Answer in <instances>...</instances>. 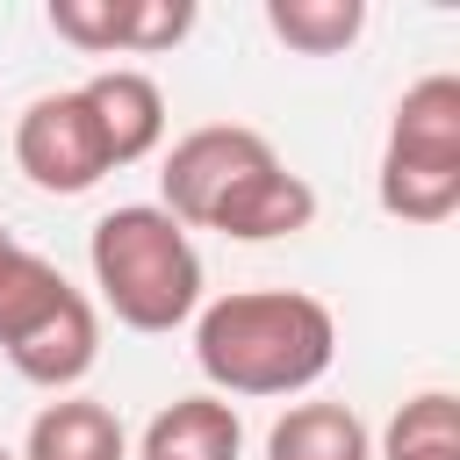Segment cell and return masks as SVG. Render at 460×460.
Wrapping results in <instances>:
<instances>
[{"instance_id": "8", "label": "cell", "mask_w": 460, "mask_h": 460, "mask_svg": "<svg viewBox=\"0 0 460 460\" xmlns=\"http://www.w3.org/2000/svg\"><path fill=\"white\" fill-rule=\"evenodd\" d=\"M309 223H316V187H309L302 172H288V165H266V172H252V180L216 208L208 230H223V237H237V244H266V237L309 230Z\"/></svg>"}, {"instance_id": "1", "label": "cell", "mask_w": 460, "mask_h": 460, "mask_svg": "<svg viewBox=\"0 0 460 460\" xmlns=\"http://www.w3.org/2000/svg\"><path fill=\"white\" fill-rule=\"evenodd\" d=\"M338 359V316L302 288H237L194 309V367L223 395H302Z\"/></svg>"}, {"instance_id": "18", "label": "cell", "mask_w": 460, "mask_h": 460, "mask_svg": "<svg viewBox=\"0 0 460 460\" xmlns=\"http://www.w3.org/2000/svg\"><path fill=\"white\" fill-rule=\"evenodd\" d=\"M0 244H7V230H0Z\"/></svg>"}, {"instance_id": "9", "label": "cell", "mask_w": 460, "mask_h": 460, "mask_svg": "<svg viewBox=\"0 0 460 460\" xmlns=\"http://www.w3.org/2000/svg\"><path fill=\"white\" fill-rule=\"evenodd\" d=\"M14 460H129L122 417L93 395H58L29 417V438Z\"/></svg>"}, {"instance_id": "16", "label": "cell", "mask_w": 460, "mask_h": 460, "mask_svg": "<svg viewBox=\"0 0 460 460\" xmlns=\"http://www.w3.org/2000/svg\"><path fill=\"white\" fill-rule=\"evenodd\" d=\"M194 29V0H129V58H151V50H172L180 36Z\"/></svg>"}, {"instance_id": "10", "label": "cell", "mask_w": 460, "mask_h": 460, "mask_svg": "<svg viewBox=\"0 0 460 460\" xmlns=\"http://www.w3.org/2000/svg\"><path fill=\"white\" fill-rule=\"evenodd\" d=\"M244 453V424L223 395H180L144 424V453L137 460H237Z\"/></svg>"}, {"instance_id": "7", "label": "cell", "mask_w": 460, "mask_h": 460, "mask_svg": "<svg viewBox=\"0 0 460 460\" xmlns=\"http://www.w3.org/2000/svg\"><path fill=\"white\" fill-rule=\"evenodd\" d=\"M93 359H101V316H93L86 295H72V302H65L58 316H43L22 345H7V367H14L22 381H36V388H72V381L93 374Z\"/></svg>"}, {"instance_id": "4", "label": "cell", "mask_w": 460, "mask_h": 460, "mask_svg": "<svg viewBox=\"0 0 460 460\" xmlns=\"http://www.w3.org/2000/svg\"><path fill=\"white\" fill-rule=\"evenodd\" d=\"M266 165H280V151L259 137V129H244V122H201V129H187L172 151H165V172H158V208L180 223V230H208L216 223V208L252 180V172H266Z\"/></svg>"}, {"instance_id": "11", "label": "cell", "mask_w": 460, "mask_h": 460, "mask_svg": "<svg viewBox=\"0 0 460 460\" xmlns=\"http://www.w3.org/2000/svg\"><path fill=\"white\" fill-rule=\"evenodd\" d=\"M266 460H374V431L345 402H295L273 417Z\"/></svg>"}, {"instance_id": "3", "label": "cell", "mask_w": 460, "mask_h": 460, "mask_svg": "<svg viewBox=\"0 0 460 460\" xmlns=\"http://www.w3.org/2000/svg\"><path fill=\"white\" fill-rule=\"evenodd\" d=\"M374 201L417 230H431L460 208V79L453 72H424L417 86H402V101L388 115Z\"/></svg>"}, {"instance_id": "14", "label": "cell", "mask_w": 460, "mask_h": 460, "mask_svg": "<svg viewBox=\"0 0 460 460\" xmlns=\"http://www.w3.org/2000/svg\"><path fill=\"white\" fill-rule=\"evenodd\" d=\"M374 460H460V402H453L446 388L410 395V402L388 417Z\"/></svg>"}, {"instance_id": "15", "label": "cell", "mask_w": 460, "mask_h": 460, "mask_svg": "<svg viewBox=\"0 0 460 460\" xmlns=\"http://www.w3.org/2000/svg\"><path fill=\"white\" fill-rule=\"evenodd\" d=\"M50 29L86 50V58H108L129 43V0H50Z\"/></svg>"}, {"instance_id": "17", "label": "cell", "mask_w": 460, "mask_h": 460, "mask_svg": "<svg viewBox=\"0 0 460 460\" xmlns=\"http://www.w3.org/2000/svg\"><path fill=\"white\" fill-rule=\"evenodd\" d=\"M0 460H14V453H7V446H0Z\"/></svg>"}, {"instance_id": "6", "label": "cell", "mask_w": 460, "mask_h": 460, "mask_svg": "<svg viewBox=\"0 0 460 460\" xmlns=\"http://www.w3.org/2000/svg\"><path fill=\"white\" fill-rule=\"evenodd\" d=\"M79 93H86L93 129H101V144H108V165H137V158L158 151V137H165V93H158L151 72L108 65V72H93Z\"/></svg>"}, {"instance_id": "5", "label": "cell", "mask_w": 460, "mask_h": 460, "mask_svg": "<svg viewBox=\"0 0 460 460\" xmlns=\"http://www.w3.org/2000/svg\"><path fill=\"white\" fill-rule=\"evenodd\" d=\"M14 165H22V180L36 194H86V187H101V172H115L79 86L36 93L22 108V122H14Z\"/></svg>"}, {"instance_id": "12", "label": "cell", "mask_w": 460, "mask_h": 460, "mask_svg": "<svg viewBox=\"0 0 460 460\" xmlns=\"http://www.w3.org/2000/svg\"><path fill=\"white\" fill-rule=\"evenodd\" d=\"M79 288L43 259V252H29V244H0V352L7 345H22L43 316H58L65 302H72Z\"/></svg>"}, {"instance_id": "13", "label": "cell", "mask_w": 460, "mask_h": 460, "mask_svg": "<svg viewBox=\"0 0 460 460\" xmlns=\"http://www.w3.org/2000/svg\"><path fill=\"white\" fill-rule=\"evenodd\" d=\"M266 29L302 58H338L367 29V0H266Z\"/></svg>"}, {"instance_id": "2", "label": "cell", "mask_w": 460, "mask_h": 460, "mask_svg": "<svg viewBox=\"0 0 460 460\" xmlns=\"http://www.w3.org/2000/svg\"><path fill=\"white\" fill-rule=\"evenodd\" d=\"M86 266L115 323L129 331H180L201 309V252L158 201H122L93 223Z\"/></svg>"}]
</instances>
